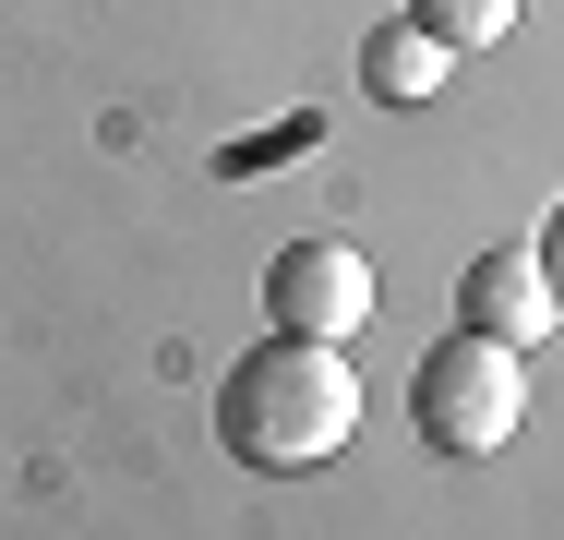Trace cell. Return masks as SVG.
<instances>
[{
    "label": "cell",
    "mask_w": 564,
    "mask_h": 540,
    "mask_svg": "<svg viewBox=\"0 0 564 540\" xmlns=\"http://www.w3.org/2000/svg\"><path fill=\"white\" fill-rule=\"evenodd\" d=\"M348 432H360V372H348V348H325V336H264V348L228 360L217 444L240 456V468L301 480V468L348 456Z\"/></svg>",
    "instance_id": "obj_1"
},
{
    "label": "cell",
    "mask_w": 564,
    "mask_h": 540,
    "mask_svg": "<svg viewBox=\"0 0 564 540\" xmlns=\"http://www.w3.org/2000/svg\"><path fill=\"white\" fill-rule=\"evenodd\" d=\"M409 421H421V444L456 456V468L505 456L517 421H529V348H505V336H468V324H456L445 348L409 372Z\"/></svg>",
    "instance_id": "obj_2"
},
{
    "label": "cell",
    "mask_w": 564,
    "mask_h": 540,
    "mask_svg": "<svg viewBox=\"0 0 564 540\" xmlns=\"http://www.w3.org/2000/svg\"><path fill=\"white\" fill-rule=\"evenodd\" d=\"M372 264L348 252V240H289L276 264H264V313H276V336H325V348H348L360 324H372Z\"/></svg>",
    "instance_id": "obj_3"
},
{
    "label": "cell",
    "mask_w": 564,
    "mask_h": 540,
    "mask_svg": "<svg viewBox=\"0 0 564 540\" xmlns=\"http://www.w3.org/2000/svg\"><path fill=\"white\" fill-rule=\"evenodd\" d=\"M456 324H468V336H505V348H541V336L564 324L541 252H529V240H517V252H480V264L456 277Z\"/></svg>",
    "instance_id": "obj_4"
},
{
    "label": "cell",
    "mask_w": 564,
    "mask_h": 540,
    "mask_svg": "<svg viewBox=\"0 0 564 540\" xmlns=\"http://www.w3.org/2000/svg\"><path fill=\"white\" fill-rule=\"evenodd\" d=\"M445 73H456V48L433 36V24H409V12H384V24L360 36V85H372L384 108H433Z\"/></svg>",
    "instance_id": "obj_5"
},
{
    "label": "cell",
    "mask_w": 564,
    "mask_h": 540,
    "mask_svg": "<svg viewBox=\"0 0 564 540\" xmlns=\"http://www.w3.org/2000/svg\"><path fill=\"white\" fill-rule=\"evenodd\" d=\"M517 12H529V0H409V24H433L456 61H468V48H505V36H517Z\"/></svg>",
    "instance_id": "obj_6"
},
{
    "label": "cell",
    "mask_w": 564,
    "mask_h": 540,
    "mask_svg": "<svg viewBox=\"0 0 564 540\" xmlns=\"http://www.w3.org/2000/svg\"><path fill=\"white\" fill-rule=\"evenodd\" d=\"M529 252H541V277H553V301H564V205H553V228H541Z\"/></svg>",
    "instance_id": "obj_7"
}]
</instances>
